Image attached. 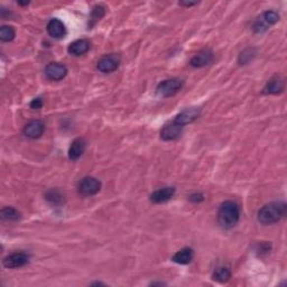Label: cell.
I'll return each instance as SVG.
<instances>
[{
    "instance_id": "obj_14",
    "label": "cell",
    "mask_w": 287,
    "mask_h": 287,
    "mask_svg": "<svg viewBox=\"0 0 287 287\" xmlns=\"http://www.w3.org/2000/svg\"><path fill=\"white\" fill-rule=\"evenodd\" d=\"M91 47V43L88 39H78L75 42L71 43L67 47L68 54L73 56H81L88 53Z\"/></svg>"
},
{
    "instance_id": "obj_9",
    "label": "cell",
    "mask_w": 287,
    "mask_h": 287,
    "mask_svg": "<svg viewBox=\"0 0 287 287\" xmlns=\"http://www.w3.org/2000/svg\"><path fill=\"white\" fill-rule=\"evenodd\" d=\"M45 74L52 81H60L64 79L67 74V68L61 63H50L45 67Z\"/></svg>"
},
{
    "instance_id": "obj_5",
    "label": "cell",
    "mask_w": 287,
    "mask_h": 287,
    "mask_svg": "<svg viewBox=\"0 0 287 287\" xmlns=\"http://www.w3.org/2000/svg\"><path fill=\"white\" fill-rule=\"evenodd\" d=\"M79 193L83 196H92L99 193L101 190V182L92 176L83 177L79 183Z\"/></svg>"
},
{
    "instance_id": "obj_2",
    "label": "cell",
    "mask_w": 287,
    "mask_h": 287,
    "mask_svg": "<svg viewBox=\"0 0 287 287\" xmlns=\"http://www.w3.org/2000/svg\"><path fill=\"white\" fill-rule=\"evenodd\" d=\"M240 218L239 207L233 201H224L218 211V221L222 228L231 229L238 223Z\"/></svg>"
},
{
    "instance_id": "obj_24",
    "label": "cell",
    "mask_w": 287,
    "mask_h": 287,
    "mask_svg": "<svg viewBox=\"0 0 287 287\" xmlns=\"http://www.w3.org/2000/svg\"><path fill=\"white\" fill-rule=\"evenodd\" d=\"M256 55V51L254 50V48H246L244 52H241L239 58H238V62L241 65H244V64H248L250 61L254 59V56Z\"/></svg>"
},
{
    "instance_id": "obj_21",
    "label": "cell",
    "mask_w": 287,
    "mask_h": 287,
    "mask_svg": "<svg viewBox=\"0 0 287 287\" xmlns=\"http://www.w3.org/2000/svg\"><path fill=\"white\" fill-rule=\"evenodd\" d=\"M45 199L51 202L52 204H62L64 202V196L62 195V193H61L59 190H55V189H52L50 191H47L45 194Z\"/></svg>"
},
{
    "instance_id": "obj_19",
    "label": "cell",
    "mask_w": 287,
    "mask_h": 287,
    "mask_svg": "<svg viewBox=\"0 0 287 287\" xmlns=\"http://www.w3.org/2000/svg\"><path fill=\"white\" fill-rule=\"evenodd\" d=\"M230 278H231V272L227 267H220L216 269V272L213 274V281H216L218 283H227Z\"/></svg>"
},
{
    "instance_id": "obj_7",
    "label": "cell",
    "mask_w": 287,
    "mask_h": 287,
    "mask_svg": "<svg viewBox=\"0 0 287 287\" xmlns=\"http://www.w3.org/2000/svg\"><path fill=\"white\" fill-rule=\"evenodd\" d=\"M30 261V256L25 253H15L11 254L9 256H7L3 259L2 264L6 268H19L23 267L28 264Z\"/></svg>"
},
{
    "instance_id": "obj_8",
    "label": "cell",
    "mask_w": 287,
    "mask_h": 287,
    "mask_svg": "<svg viewBox=\"0 0 287 287\" xmlns=\"http://www.w3.org/2000/svg\"><path fill=\"white\" fill-rule=\"evenodd\" d=\"M199 116H200V109L193 107L190 109H185V110L180 112L173 121H175L177 125H180V126L184 127V126H187V125L194 123V121L199 118Z\"/></svg>"
},
{
    "instance_id": "obj_27",
    "label": "cell",
    "mask_w": 287,
    "mask_h": 287,
    "mask_svg": "<svg viewBox=\"0 0 287 287\" xmlns=\"http://www.w3.org/2000/svg\"><path fill=\"white\" fill-rule=\"evenodd\" d=\"M179 5L185 6V7H191V6H194V5H197V2H180Z\"/></svg>"
},
{
    "instance_id": "obj_6",
    "label": "cell",
    "mask_w": 287,
    "mask_h": 287,
    "mask_svg": "<svg viewBox=\"0 0 287 287\" xmlns=\"http://www.w3.org/2000/svg\"><path fill=\"white\" fill-rule=\"evenodd\" d=\"M120 58L116 54L106 55L101 58L96 63V68L102 73H111L119 67Z\"/></svg>"
},
{
    "instance_id": "obj_4",
    "label": "cell",
    "mask_w": 287,
    "mask_h": 287,
    "mask_svg": "<svg viewBox=\"0 0 287 287\" xmlns=\"http://www.w3.org/2000/svg\"><path fill=\"white\" fill-rule=\"evenodd\" d=\"M182 87H183V81L173 78V79H167L160 82L159 86H157L156 92L159 96H163V98H169V96H175L177 92H179Z\"/></svg>"
},
{
    "instance_id": "obj_18",
    "label": "cell",
    "mask_w": 287,
    "mask_h": 287,
    "mask_svg": "<svg viewBox=\"0 0 287 287\" xmlns=\"http://www.w3.org/2000/svg\"><path fill=\"white\" fill-rule=\"evenodd\" d=\"M193 257H194L193 249L189 248V247H185V248H182L175 255H174L173 258H172V260L174 262H176V264L187 265V264H190V262L192 261Z\"/></svg>"
},
{
    "instance_id": "obj_20",
    "label": "cell",
    "mask_w": 287,
    "mask_h": 287,
    "mask_svg": "<svg viewBox=\"0 0 287 287\" xmlns=\"http://www.w3.org/2000/svg\"><path fill=\"white\" fill-rule=\"evenodd\" d=\"M104 14H106V9H104L103 6L98 5L96 6L91 11L90 15V22H89V28H91L92 26H95L99 20L103 17Z\"/></svg>"
},
{
    "instance_id": "obj_3",
    "label": "cell",
    "mask_w": 287,
    "mask_h": 287,
    "mask_svg": "<svg viewBox=\"0 0 287 287\" xmlns=\"http://www.w3.org/2000/svg\"><path fill=\"white\" fill-rule=\"evenodd\" d=\"M280 20V15H278L275 10H267L262 13L259 17L255 20L253 24V31L255 33H264L270 28V26L275 25Z\"/></svg>"
},
{
    "instance_id": "obj_17",
    "label": "cell",
    "mask_w": 287,
    "mask_h": 287,
    "mask_svg": "<svg viewBox=\"0 0 287 287\" xmlns=\"http://www.w3.org/2000/svg\"><path fill=\"white\" fill-rule=\"evenodd\" d=\"M284 88H285L284 80H282L277 76V78L270 79L268 82L266 83L264 91L262 92H264L265 95H278L284 91Z\"/></svg>"
},
{
    "instance_id": "obj_22",
    "label": "cell",
    "mask_w": 287,
    "mask_h": 287,
    "mask_svg": "<svg viewBox=\"0 0 287 287\" xmlns=\"http://www.w3.org/2000/svg\"><path fill=\"white\" fill-rule=\"evenodd\" d=\"M0 216H1L2 220L16 221V220H18L20 218V213L14 208L7 207V208H3L1 210V212H0Z\"/></svg>"
},
{
    "instance_id": "obj_16",
    "label": "cell",
    "mask_w": 287,
    "mask_h": 287,
    "mask_svg": "<svg viewBox=\"0 0 287 287\" xmlns=\"http://www.w3.org/2000/svg\"><path fill=\"white\" fill-rule=\"evenodd\" d=\"M47 33L54 38H62L66 33L65 26L60 19L53 18L47 24Z\"/></svg>"
},
{
    "instance_id": "obj_12",
    "label": "cell",
    "mask_w": 287,
    "mask_h": 287,
    "mask_svg": "<svg viewBox=\"0 0 287 287\" xmlns=\"http://www.w3.org/2000/svg\"><path fill=\"white\" fill-rule=\"evenodd\" d=\"M213 60V52L211 50H205L201 51L196 55H194L190 61V65L193 67H203L208 65L212 62Z\"/></svg>"
},
{
    "instance_id": "obj_15",
    "label": "cell",
    "mask_w": 287,
    "mask_h": 287,
    "mask_svg": "<svg viewBox=\"0 0 287 287\" xmlns=\"http://www.w3.org/2000/svg\"><path fill=\"white\" fill-rule=\"evenodd\" d=\"M87 147V141L84 140V138H76L72 141L70 149H68V159L71 160H76L79 159L82 154L86 151Z\"/></svg>"
},
{
    "instance_id": "obj_13",
    "label": "cell",
    "mask_w": 287,
    "mask_h": 287,
    "mask_svg": "<svg viewBox=\"0 0 287 287\" xmlns=\"http://www.w3.org/2000/svg\"><path fill=\"white\" fill-rule=\"evenodd\" d=\"M174 194H175V189H174L173 187H166V188L159 189L151 194V201L155 204L165 203V202H167L172 199V197L174 196Z\"/></svg>"
},
{
    "instance_id": "obj_25",
    "label": "cell",
    "mask_w": 287,
    "mask_h": 287,
    "mask_svg": "<svg viewBox=\"0 0 287 287\" xmlns=\"http://www.w3.org/2000/svg\"><path fill=\"white\" fill-rule=\"evenodd\" d=\"M43 104H44V101L42 98H35L31 102V108L32 109H40L43 107Z\"/></svg>"
},
{
    "instance_id": "obj_11",
    "label": "cell",
    "mask_w": 287,
    "mask_h": 287,
    "mask_svg": "<svg viewBox=\"0 0 287 287\" xmlns=\"http://www.w3.org/2000/svg\"><path fill=\"white\" fill-rule=\"evenodd\" d=\"M44 130H45V125L43 121L33 120L24 128V134L31 139H37L44 134Z\"/></svg>"
},
{
    "instance_id": "obj_10",
    "label": "cell",
    "mask_w": 287,
    "mask_h": 287,
    "mask_svg": "<svg viewBox=\"0 0 287 287\" xmlns=\"http://www.w3.org/2000/svg\"><path fill=\"white\" fill-rule=\"evenodd\" d=\"M183 128L177 125L175 121H172L171 124L165 125L163 129L160 130V138L165 141H172L179 138L181 136L182 131H183Z\"/></svg>"
},
{
    "instance_id": "obj_23",
    "label": "cell",
    "mask_w": 287,
    "mask_h": 287,
    "mask_svg": "<svg viewBox=\"0 0 287 287\" xmlns=\"http://www.w3.org/2000/svg\"><path fill=\"white\" fill-rule=\"evenodd\" d=\"M15 30L11 26L3 25L0 28V39L2 42H11L15 38Z\"/></svg>"
},
{
    "instance_id": "obj_1",
    "label": "cell",
    "mask_w": 287,
    "mask_h": 287,
    "mask_svg": "<svg viewBox=\"0 0 287 287\" xmlns=\"http://www.w3.org/2000/svg\"><path fill=\"white\" fill-rule=\"evenodd\" d=\"M287 204L283 201H275L265 204L257 214V219L264 225L275 224L286 217Z\"/></svg>"
},
{
    "instance_id": "obj_26",
    "label": "cell",
    "mask_w": 287,
    "mask_h": 287,
    "mask_svg": "<svg viewBox=\"0 0 287 287\" xmlns=\"http://www.w3.org/2000/svg\"><path fill=\"white\" fill-rule=\"evenodd\" d=\"M203 200H204V197L200 193H194L190 195V201L194 202V203H200V202H202Z\"/></svg>"
}]
</instances>
